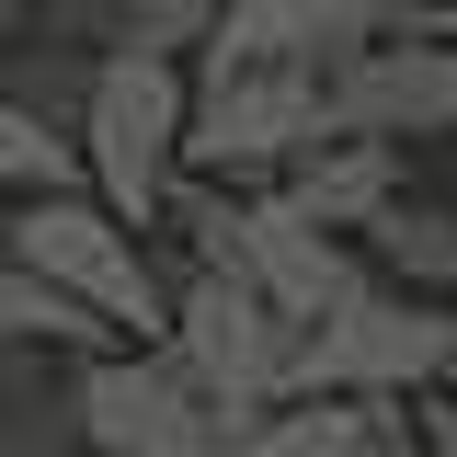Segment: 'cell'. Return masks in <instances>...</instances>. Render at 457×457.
I'll return each instance as SVG.
<instances>
[{
	"instance_id": "obj_18",
	"label": "cell",
	"mask_w": 457,
	"mask_h": 457,
	"mask_svg": "<svg viewBox=\"0 0 457 457\" xmlns=\"http://www.w3.org/2000/svg\"><path fill=\"white\" fill-rule=\"evenodd\" d=\"M23 12H35V0H0V57L23 46Z\"/></svg>"
},
{
	"instance_id": "obj_13",
	"label": "cell",
	"mask_w": 457,
	"mask_h": 457,
	"mask_svg": "<svg viewBox=\"0 0 457 457\" xmlns=\"http://www.w3.org/2000/svg\"><path fill=\"white\" fill-rule=\"evenodd\" d=\"M354 435V400H275V411H252L218 457H343Z\"/></svg>"
},
{
	"instance_id": "obj_16",
	"label": "cell",
	"mask_w": 457,
	"mask_h": 457,
	"mask_svg": "<svg viewBox=\"0 0 457 457\" xmlns=\"http://www.w3.org/2000/svg\"><path fill=\"white\" fill-rule=\"evenodd\" d=\"M354 23L389 46H446V0H354Z\"/></svg>"
},
{
	"instance_id": "obj_10",
	"label": "cell",
	"mask_w": 457,
	"mask_h": 457,
	"mask_svg": "<svg viewBox=\"0 0 457 457\" xmlns=\"http://www.w3.org/2000/svg\"><path fill=\"white\" fill-rule=\"evenodd\" d=\"M354 275H366V286H389V297L446 309V275H457V218H446V195H400L389 218L354 240Z\"/></svg>"
},
{
	"instance_id": "obj_17",
	"label": "cell",
	"mask_w": 457,
	"mask_h": 457,
	"mask_svg": "<svg viewBox=\"0 0 457 457\" xmlns=\"http://www.w3.org/2000/svg\"><path fill=\"white\" fill-rule=\"evenodd\" d=\"M343 457H411V423H400V400H354V435Z\"/></svg>"
},
{
	"instance_id": "obj_12",
	"label": "cell",
	"mask_w": 457,
	"mask_h": 457,
	"mask_svg": "<svg viewBox=\"0 0 457 457\" xmlns=\"http://www.w3.org/2000/svg\"><path fill=\"white\" fill-rule=\"evenodd\" d=\"M0 457H80V400H69V366L0 389Z\"/></svg>"
},
{
	"instance_id": "obj_8",
	"label": "cell",
	"mask_w": 457,
	"mask_h": 457,
	"mask_svg": "<svg viewBox=\"0 0 457 457\" xmlns=\"http://www.w3.org/2000/svg\"><path fill=\"white\" fill-rule=\"evenodd\" d=\"M275 195H286V218H297V228H320V240H343V252H354V240H366V228H378V218L400 206V195H411V149L320 137V149L286 171Z\"/></svg>"
},
{
	"instance_id": "obj_3",
	"label": "cell",
	"mask_w": 457,
	"mask_h": 457,
	"mask_svg": "<svg viewBox=\"0 0 457 457\" xmlns=\"http://www.w3.org/2000/svg\"><path fill=\"white\" fill-rule=\"evenodd\" d=\"M320 149V80L297 69H183V183L206 195H275Z\"/></svg>"
},
{
	"instance_id": "obj_9",
	"label": "cell",
	"mask_w": 457,
	"mask_h": 457,
	"mask_svg": "<svg viewBox=\"0 0 457 457\" xmlns=\"http://www.w3.org/2000/svg\"><path fill=\"white\" fill-rule=\"evenodd\" d=\"M366 46V23H354V0H228L218 35L195 57H218V69H297V80H320L332 57Z\"/></svg>"
},
{
	"instance_id": "obj_14",
	"label": "cell",
	"mask_w": 457,
	"mask_h": 457,
	"mask_svg": "<svg viewBox=\"0 0 457 457\" xmlns=\"http://www.w3.org/2000/svg\"><path fill=\"white\" fill-rule=\"evenodd\" d=\"M0 195H12V206H35V195H80L69 137L35 126V114H12V104H0Z\"/></svg>"
},
{
	"instance_id": "obj_5",
	"label": "cell",
	"mask_w": 457,
	"mask_h": 457,
	"mask_svg": "<svg viewBox=\"0 0 457 457\" xmlns=\"http://www.w3.org/2000/svg\"><path fill=\"white\" fill-rule=\"evenodd\" d=\"M161 354H171L206 400H218L228 423H252V411H275V400H286L297 332H286L263 297H240V286H218V275L161 263Z\"/></svg>"
},
{
	"instance_id": "obj_7",
	"label": "cell",
	"mask_w": 457,
	"mask_h": 457,
	"mask_svg": "<svg viewBox=\"0 0 457 457\" xmlns=\"http://www.w3.org/2000/svg\"><path fill=\"white\" fill-rule=\"evenodd\" d=\"M457 126V57L446 46H389L366 35L354 57L320 69V137H366V149H411Z\"/></svg>"
},
{
	"instance_id": "obj_15",
	"label": "cell",
	"mask_w": 457,
	"mask_h": 457,
	"mask_svg": "<svg viewBox=\"0 0 457 457\" xmlns=\"http://www.w3.org/2000/svg\"><path fill=\"white\" fill-rule=\"evenodd\" d=\"M126 12V46L114 57H161V69H195V46L218 35V12L228 0H114Z\"/></svg>"
},
{
	"instance_id": "obj_4",
	"label": "cell",
	"mask_w": 457,
	"mask_h": 457,
	"mask_svg": "<svg viewBox=\"0 0 457 457\" xmlns=\"http://www.w3.org/2000/svg\"><path fill=\"white\" fill-rule=\"evenodd\" d=\"M457 366V320L423 309V297H389V286H343L332 309L297 332V366H286V400H423L446 389Z\"/></svg>"
},
{
	"instance_id": "obj_6",
	"label": "cell",
	"mask_w": 457,
	"mask_h": 457,
	"mask_svg": "<svg viewBox=\"0 0 457 457\" xmlns=\"http://www.w3.org/2000/svg\"><path fill=\"white\" fill-rule=\"evenodd\" d=\"M69 400H80V457H218L228 435H240L161 343H149V354H92V366H69Z\"/></svg>"
},
{
	"instance_id": "obj_2",
	"label": "cell",
	"mask_w": 457,
	"mask_h": 457,
	"mask_svg": "<svg viewBox=\"0 0 457 457\" xmlns=\"http://www.w3.org/2000/svg\"><path fill=\"white\" fill-rule=\"evenodd\" d=\"M0 263H23V275L46 286L57 309H80L114 354H149V343H161V252L126 240L92 195H35V206H12V218H0Z\"/></svg>"
},
{
	"instance_id": "obj_11",
	"label": "cell",
	"mask_w": 457,
	"mask_h": 457,
	"mask_svg": "<svg viewBox=\"0 0 457 457\" xmlns=\"http://www.w3.org/2000/svg\"><path fill=\"white\" fill-rule=\"evenodd\" d=\"M0 354H57V366H92V354H114V343L92 332L80 309H57L23 263H0Z\"/></svg>"
},
{
	"instance_id": "obj_1",
	"label": "cell",
	"mask_w": 457,
	"mask_h": 457,
	"mask_svg": "<svg viewBox=\"0 0 457 457\" xmlns=\"http://www.w3.org/2000/svg\"><path fill=\"white\" fill-rule=\"evenodd\" d=\"M69 171L126 240H161V206L183 183V69L161 57H104L69 114Z\"/></svg>"
}]
</instances>
